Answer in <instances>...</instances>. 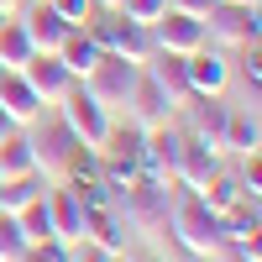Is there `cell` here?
Instances as JSON below:
<instances>
[{"mask_svg": "<svg viewBox=\"0 0 262 262\" xmlns=\"http://www.w3.org/2000/svg\"><path fill=\"white\" fill-rule=\"evenodd\" d=\"M168 231H173V242H179L189 257H215L226 247V236H221V215L205 210L200 194H189V200H179L168 210Z\"/></svg>", "mask_w": 262, "mask_h": 262, "instance_id": "1", "label": "cell"}, {"mask_svg": "<svg viewBox=\"0 0 262 262\" xmlns=\"http://www.w3.org/2000/svg\"><path fill=\"white\" fill-rule=\"evenodd\" d=\"M116 210H121V221H126L131 231H147V236L168 231V210H173V200H168V179L142 173L137 184H126V189L116 194Z\"/></svg>", "mask_w": 262, "mask_h": 262, "instance_id": "2", "label": "cell"}, {"mask_svg": "<svg viewBox=\"0 0 262 262\" xmlns=\"http://www.w3.org/2000/svg\"><path fill=\"white\" fill-rule=\"evenodd\" d=\"M90 32H95V42L105 53H116L126 63H147L152 58V27H137V21H126L121 11H95Z\"/></svg>", "mask_w": 262, "mask_h": 262, "instance_id": "3", "label": "cell"}, {"mask_svg": "<svg viewBox=\"0 0 262 262\" xmlns=\"http://www.w3.org/2000/svg\"><path fill=\"white\" fill-rule=\"evenodd\" d=\"M58 121L69 126V131H74V137L90 147V152H100V142H105V131H111V121H116V116L105 111V105H100L90 90H84V84H74V90L58 100Z\"/></svg>", "mask_w": 262, "mask_h": 262, "instance_id": "4", "label": "cell"}, {"mask_svg": "<svg viewBox=\"0 0 262 262\" xmlns=\"http://www.w3.org/2000/svg\"><path fill=\"white\" fill-rule=\"evenodd\" d=\"M137 74H142V63H126V58H116V53H100V63H95V69L84 74L79 84L116 116L121 105L131 100V90H137Z\"/></svg>", "mask_w": 262, "mask_h": 262, "instance_id": "5", "label": "cell"}, {"mask_svg": "<svg viewBox=\"0 0 262 262\" xmlns=\"http://www.w3.org/2000/svg\"><path fill=\"white\" fill-rule=\"evenodd\" d=\"M205 37L221 42V48H247V42L262 37V21L257 6H236V0H215L210 16H205Z\"/></svg>", "mask_w": 262, "mask_h": 262, "instance_id": "6", "label": "cell"}, {"mask_svg": "<svg viewBox=\"0 0 262 262\" xmlns=\"http://www.w3.org/2000/svg\"><path fill=\"white\" fill-rule=\"evenodd\" d=\"M226 168V152L221 147H210V142H200V137H189L184 131V147H179V163H173V184H184L189 194H200L215 173Z\"/></svg>", "mask_w": 262, "mask_h": 262, "instance_id": "7", "label": "cell"}, {"mask_svg": "<svg viewBox=\"0 0 262 262\" xmlns=\"http://www.w3.org/2000/svg\"><path fill=\"white\" fill-rule=\"evenodd\" d=\"M179 147H184V126H179V121L147 126V131H142V173H152V179H168V184H173Z\"/></svg>", "mask_w": 262, "mask_h": 262, "instance_id": "8", "label": "cell"}, {"mask_svg": "<svg viewBox=\"0 0 262 262\" xmlns=\"http://www.w3.org/2000/svg\"><path fill=\"white\" fill-rule=\"evenodd\" d=\"M205 21H194V16H184V11H163L158 21H152V48H163V53H179V58H189V53H200L205 48Z\"/></svg>", "mask_w": 262, "mask_h": 262, "instance_id": "9", "label": "cell"}, {"mask_svg": "<svg viewBox=\"0 0 262 262\" xmlns=\"http://www.w3.org/2000/svg\"><path fill=\"white\" fill-rule=\"evenodd\" d=\"M21 79L37 90V100H42V105H58V100L79 84L69 69H63V58H58V53H32L27 63H21Z\"/></svg>", "mask_w": 262, "mask_h": 262, "instance_id": "10", "label": "cell"}, {"mask_svg": "<svg viewBox=\"0 0 262 262\" xmlns=\"http://www.w3.org/2000/svg\"><path fill=\"white\" fill-rule=\"evenodd\" d=\"M48 210H53V236H58L63 247H79L84 242V215H90V205H84L69 184H48Z\"/></svg>", "mask_w": 262, "mask_h": 262, "instance_id": "11", "label": "cell"}, {"mask_svg": "<svg viewBox=\"0 0 262 262\" xmlns=\"http://www.w3.org/2000/svg\"><path fill=\"white\" fill-rule=\"evenodd\" d=\"M184 74H189V95H226V84H231V63L221 48H205L200 53H189L184 58Z\"/></svg>", "mask_w": 262, "mask_h": 262, "instance_id": "12", "label": "cell"}, {"mask_svg": "<svg viewBox=\"0 0 262 262\" xmlns=\"http://www.w3.org/2000/svg\"><path fill=\"white\" fill-rule=\"evenodd\" d=\"M226 116H231V105H226L221 95H189V100H184V131H189V137H200V142H210V147H221Z\"/></svg>", "mask_w": 262, "mask_h": 262, "instance_id": "13", "label": "cell"}, {"mask_svg": "<svg viewBox=\"0 0 262 262\" xmlns=\"http://www.w3.org/2000/svg\"><path fill=\"white\" fill-rule=\"evenodd\" d=\"M126 111H131V121H137V126H163V121L179 116V105H173L168 90L142 69V74H137V90H131V100H126Z\"/></svg>", "mask_w": 262, "mask_h": 262, "instance_id": "14", "label": "cell"}, {"mask_svg": "<svg viewBox=\"0 0 262 262\" xmlns=\"http://www.w3.org/2000/svg\"><path fill=\"white\" fill-rule=\"evenodd\" d=\"M0 111H6L16 126H37L48 105H42V100H37V90L21 79V69H0Z\"/></svg>", "mask_w": 262, "mask_h": 262, "instance_id": "15", "label": "cell"}, {"mask_svg": "<svg viewBox=\"0 0 262 262\" xmlns=\"http://www.w3.org/2000/svg\"><path fill=\"white\" fill-rule=\"evenodd\" d=\"M21 27H27V37H32V48H37V53H58V48H63V37L74 32L69 21H63V16L48 6V0H37V6L21 16Z\"/></svg>", "mask_w": 262, "mask_h": 262, "instance_id": "16", "label": "cell"}, {"mask_svg": "<svg viewBox=\"0 0 262 262\" xmlns=\"http://www.w3.org/2000/svg\"><path fill=\"white\" fill-rule=\"evenodd\" d=\"M84 242H95L105 252H126V221L116 205H95L90 215H84Z\"/></svg>", "mask_w": 262, "mask_h": 262, "instance_id": "17", "label": "cell"}, {"mask_svg": "<svg viewBox=\"0 0 262 262\" xmlns=\"http://www.w3.org/2000/svg\"><path fill=\"white\" fill-rule=\"evenodd\" d=\"M142 69H147L152 79H158L163 90H168V100L184 111V100H189V74H184V58H179V53H163V48H152V58L142 63Z\"/></svg>", "mask_w": 262, "mask_h": 262, "instance_id": "18", "label": "cell"}, {"mask_svg": "<svg viewBox=\"0 0 262 262\" xmlns=\"http://www.w3.org/2000/svg\"><path fill=\"white\" fill-rule=\"evenodd\" d=\"M48 194V173H16V179H0V215H21L32 200Z\"/></svg>", "mask_w": 262, "mask_h": 262, "instance_id": "19", "label": "cell"}, {"mask_svg": "<svg viewBox=\"0 0 262 262\" xmlns=\"http://www.w3.org/2000/svg\"><path fill=\"white\" fill-rule=\"evenodd\" d=\"M100 42H95V32L90 27H74L69 37H63V48H58V58H63V69H69L74 79H84V74H90L95 69V63H100Z\"/></svg>", "mask_w": 262, "mask_h": 262, "instance_id": "20", "label": "cell"}, {"mask_svg": "<svg viewBox=\"0 0 262 262\" xmlns=\"http://www.w3.org/2000/svg\"><path fill=\"white\" fill-rule=\"evenodd\" d=\"M221 152H262V131H257V105L252 111H231L226 131H221Z\"/></svg>", "mask_w": 262, "mask_h": 262, "instance_id": "21", "label": "cell"}, {"mask_svg": "<svg viewBox=\"0 0 262 262\" xmlns=\"http://www.w3.org/2000/svg\"><path fill=\"white\" fill-rule=\"evenodd\" d=\"M37 152H32V131L16 126L11 137H0V179H16V173H32Z\"/></svg>", "mask_w": 262, "mask_h": 262, "instance_id": "22", "label": "cell"}, {"mask_svg": "<svg viewBox=\"0 0 262 262\" xmlns=\"http://www.w3.org/2000/svg\"><path fill=\"white\" fill-rule=\"evenodd\" d=\"M37 48H32V37L27 27H21V16H6L0 21V69H21Z\"/></svg>", "mask_w": 262, "mask_h": 262, "instance_id": "23", "label": "cell"}, {"mask_svg": "<svg viewBox=\"0 0 262 262\" xmlns=\"http://www.w3.org/2000/svg\"><path fill=\"white\" fill-rule=\"evenodd\" d=\"M221 236H226V247H231V242H247V236H262L257 200H236V205L221 215Z\"/></svg>", "mask_w": 262, "mask_h": 262, "instance_id": "24", "label": "cell"}, {"mask_svg": "<svg viewBox=\"0 0 262 262\" xmlns=\"http://www.w3.org/2000/svg\"><path fill=\"white\" fill-rule=\"evenodd\" d=\"M200 200H205V210H215V215H226L236 200H247V194H242V179H231V173L221 168V173H215V179L200 189Z\"/></svg>", "mask_w": 262, "mask_h": 262, "instance_id": "25", "label": "cell"}, {"mask_svg": "<svg viewBox=\"0 0 262 262\" xmlns=\"http://www.w3.org/2000/svg\"><path fill=\"white\" fill-rule=\"evenodd\" d=\"M16 226H21V236H27V242H58L53 236V210H48V194H42V200H32L27 210L16 215Z\"/></svg>", "mask_w": 262, "mask_h": 262, "instance_id": "26", "label": "cell"}, {"mask_svg": "<svg viewBox=\"0 0 262 262\" xmlns=\"http://www.w3.org/2000/svg\"><path fill=\"white\" fill-rule=\"evenodd\" d=\"M32 242L21 236V226H16V215H0V262H16L21 252H27Z\"/></svg>", "mask_w": 262, "mask_h": 262, "instance_id": "27", "label": "cell"}, {"mask_svg": "<svg viewBox=\"0 0 262 262\" xmlns=\"http://www.w3.org/2000/svg\"><path fill=\"white\" fill-rule=\"evenodd\" d=\"M116 11H121L126 21H137V27H152V21L168 11V0H121Z\"/></svg>", "mask_w": 262, "mask_h": 262, "instance_id": "28", "label": "cell"}, {"mask_svg": "<svg viewBox=\"0 0 262 262\" xmlns=\"http://www.w3.org/2000/svg\"><path fill=\"white\" fill-rule=\"evenodd\" d=\"M48 6H53V11L63 16V21H69V27H90V16L100 11L95 0H48Z\"/></svg>", "mask_w": 262, "mask_h": 262, "instance_id": "29", "label": "cell"}, {"mask_svg": "<svg viewBox=\"0 0 262 262\" xmlns=\"http://www.w3.org/2000/svg\"><path fill=\"white\" fill-rule=\"evenodd\" d=\"M69 257H74V247H63V242H32L16 262H69Z\"/></svg>", "mask_w": 262, "mask_h": 262, "instance_id": "30", "label": "cell"}, {"mask_svg": "<svg viewBox=\"0 0 262 262\" xmlns=\"http://www.w3.org/2000/svg\"><path fill=\"white\" fill-rule=\"evenodd\" d=\"M242 194H247V200H262V152H247V163H242Z\"/></svg>", "mask_w": 262, "mask_h": 262, "instance_id": "31", "label": "cell"}, {"mask_svg": "<svg viewBox=\"0 0 262 262\" xmlns=\"http://www.w3.org/2000/svg\"><path fill=\"white\" fill-rule=\"evenodd\" d=\"M236 53H242V79L252 84V95H257V84H262V48L247 42V48H236Z\"/></svg>", "mask_w": 262, "mask_h": 262, "instance_id": "32", "label": "cell"}, {"mask_svg": "<svg viewBox=\"0 0 262 262\" xmlns=\"http://www.w3.org/2000/svg\"><path fill=\"white\" fill-rule=\"evenodd\" d=\"M210 6H215V0H168V11H184V16H194V21H205Z\"/></svg>", "mask_w": 262, "mask_h": 262, "instance_id": "33", "label": "cell"}, {"mask_svg": "<svg viewBox=\"0 0 262 262\" xmlns=\"http://www.w3.org/2000/svg\"><path fill=\"white\" fill-rule=\"evenodd\" d=\"M236 262H262V236H247V242H231Z\"/></svg>", "mask_w": 262, "mask_h": 262, "instance_id": "34", "label": "cell"}, {"mask_svg": "<svg viewBox=\"0 0 262 262\" xmlns=\"http://www.w3.org/2000/svg\"><path fill=\"white\" fill-rule=\"evenodd\" d=\"M69 262H111V252H105V247H95V242H79Z\"/></svg>", "mask_w": 262, "mask_h": 262, "instance_id": "35", "label": "cell"}, {"mask_svg": "<svg viewBox=\"0 0 262 262\" xmlns=\"http://www.w3.org/2000/svg\"><path fill=\"white\" fill-rule=\"evenodd\" d=\"M21 6H27V0H0V11H6V16H16Z\"/></svg>", "mask_w": 262, "mask_h": 262, "instance_id": "36", "label": "cell"}, {"mask_svg": "<svg viewBox=\"0 0 262 262\" xmlns=\"http://www.w3.org/2000/svg\"><path fill=\"white\" fill-rule=\"evenodd\" d=\"M11 131H16V121H11L6 111H0V137H11Z\"/></svg>", "mask_w": 262, "mask_h": 262, "instance_id": "37", "label": "cell"}, {"mask_svg": "<svg viewBox=\"0 0 262 262\" xmlns=\"http://www.w3.org/2000/svg\"><path fill=\"white\" fill-rule=\"evenodd\" d=\"M95 6H100V11H116V6H121V0H95Z\"/></svg>", "mask_w": 262, "mask_h": 262, "instance_id": "38", "label": "cell"}, {"mask_svg": "<svg viewBox=\"0 0 262 262\" xmlns=\"http://www.w3.org/2000/svg\"><path fill=\"white\" fill-rule=\"evenodd\" d=\"M111 262H137V257H126V252H111Z\"/></svg>", "mask_w": 262, "mask_h": 262, "instance_id": "39", "label": "cell"}, {"mask_svg": "<svg viewBox=\"0 0 262 262\" xmlns=\"http://www.w3.org/2000/svg\"><path fill=\"white\" fill-rule=\"evenodd\" d=\"M142 262H168V257H142Z\"/></svg>", "mask_w": 262, "mask_h": 262, "instance_id": "40", "label": "cell"}, {"mask_svg": "<svg viewBox=\"0 0 262 262\" xmlns=\"http://www.w3.org/2000/svg\"><path fill=\"white\" fill-rule=\"evenodd\" d=\"M0 21H6V11H0Z\"/></svg>", "mask_w": 262, "mask_h": 262, "instance_id": "41", "label": "cell"}]
</instances>
